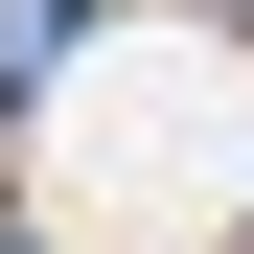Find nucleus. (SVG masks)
<instances>
[{
    "label": "nucleus",
    "mask_w": 254,
    "mask_h": 254,
    "mask_svg": "<svg viewBox=\"0 0 254 254\" xmlns=\"http://www.w3.org/2000/svg\"><path fill=\"white\" fill-rule=\"evenodd\" d=\"M23 116V254H231L254 231V23L116 0V23H0Z\"/></svg>",
    "instance_id": "nucleus-1"
}]
</instances>
